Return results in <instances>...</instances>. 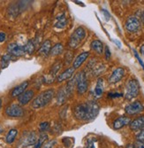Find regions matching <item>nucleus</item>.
Wrapping results in <instances>:
<instances>
[{
	"label": "nucleus",
	"mask_w": 144,
	"mask_h": 148,
	"mask_svg": "<svg viewBox=\"0 0 144 148\" xmlns=\"http://www.w3.org/2000/svg\"><path fill=\"white\" fill-rule=\"evenodd\" d=\"M100 112V106L95 100L78 104L73 107V116L78 121L91 122L95 120Z\"/></svg>",
	"instance_id": "1"
},
{
	"label": "nucleus",
	"mask_w": 144,
	"mask_h": 148,
	"mask_svg": "<svg viewBox=\"0 0 144 148\" xmlns=\"http://www.w3.org/2000/svg\"><path fill=\"white\" fill-rule=\"evenodd\" d=\"M54 95H55V90L53 89H48L43 91L33 100L32 107L35 109L43 108V107L46 106L51 101Z\"/></svg>",
	"instance_id": "2"
},
{
	"label": "nucleus",
	"mask_w": 144,
	"mask_h": 148,
	"mask_svg": "<svg viewBox=\"0 0 144 148\" xmlns=\"http://www.w3.org/2000/svg\"><path fill=\"white\" fill-rule=\"evenodd\" d=\"M140 93V84L136 79H129L126 85L125 98L127 100H132L135 99Z\"/></svg>",
	"instance_id": "3"
},
{
	"label": "nucleus",
	"mask_w": 144,
	"mask_h": 148,
	"mask_svg": "<svg viewBox=\"0 0 144 148\" xmlns=\"http://www.w3.org/2000/svg\"><path fill=\"white\" fill-rule=\"evenodd\" d=\"M85 37H86L85 29L82 28V27H79L71 35L68 45L72 49H76L81 45V43L85 39Z\"/></svg>",
	"instance_id": "4"
},
{
	"label": "nucleus",
	"mask_w": 144,
	"mask_h": 148,
	"mask_svg": "<svg viewBox=\"0 0 144 148\" xmlns=\"http://www.w3.org/2000/svg\"><path fill=\"white\" fill-rule=\"evenodd\" d=\"M77 84H76V88H77V93L79 95H83L84 93L87 92L88 89V81L86 76L85 72H80L77 74Z\"/></svg>",
	"instance_id": "5"
},
{
	"label": "nucleus",
	"mask_w": 144,
	"mask_h": 148,
	"mask_svg": "<svg viewBox=\"0 0 144 148\" xmlns=\"http://www.w3.org/2000/svg\"><path fill=\"white\" fill-rule=\"evenodd\" d=\"M141 21L136 16H130L126 21L125 28L129 33H135L141 29Z\"/></svg>",
	"instance_id": "6"
},
{
	"label": "nucleus",
	"mask_w": 144,
	"mask_h": 148,
	"mask_svg": "<svg viewBox=\"0 0 144 148\" xmlns=\"http://www.w3.org/2000/svg\"><path fill=\"white\" fill-rule=\"evenodd\" d=\"M143 110H144V106L139 100L130 103L125 107V112L128 115H135L141 114Z\"/></svg>",
	"instance_id": "7"
},
{
	"label": "nucleus",
	"mask_w": 144,
	"mask_h": 148,
	"mask_svg": "<svg viewBox=\"0 0 144 148\" xmlns=\"http://www.w3.org/2000/svg\"><path fill=\"white\" fill-rule=\"evenodd\" d=\"M5 114L9 117L20 118L24 115V110L20 105L12 104L5 108Z\"/></svg>",
	"instance_id": "8"
},
{
	"label": "nucleus",
	"mask_w": 144,
	"mask_h": 148,
	"mask_svg": "<svg viewBox=\"0 0 144 148\" xmlns=\"http://www.w3.org/2000/svg\"><path fill=\"white\" fill-rule=\"evenodd\" d=\"M7 52L14 57H20L26 54L24 45H20L16 43H12L8 45Z\"/></svg>",
	"instance_id": "9"
},
{
	"label": "nucleus",
	"mask_w": 144,
	"mask_h": 148,
	"mask_svg": "<svg viewBox=\"0 0 144 148\" xmlns=\"http://www.w3.org/2000/svg\"><path fill=\"white\" fill-rule=\"evenodd\" d=\"M126 74V70L123 68H117L116 69L113 70V72L111 73V75L109 76V83L110 84H117L120 82L122 80V78L124 77Z\"/></svg>",
	"instance_id": "10"
},
{
	"label": "nucleus",
	"mask_w": 144,
	"mask_h": 148,
	"mask_svg": "<svg viewBox=\"0 0 144 148\" xmlns=\"http://www.w3.org/2000/svg\"><path fill=\"white\" fill-rule=\"evenodd\" d=\"M90 55L89 51H82V53H80L79 55L76 56L73 61V68L74 69H78L79 68H81L82 65L88 59Z\"/></svg>",
	"instance_id": "11"
},
{
	"label": "nucleus",
	"mask_w": 144,
	"mask_h": 148,
	"mask_svg": "<svg viewBox=\"0 0 144 148\" xmlns=\"http://www.w3.org/2000/svg\"><path fill=\"white\" fill-rule=\"evenodd\" d=\"M129 128L133 131H139L144 129V115H140L131 121Z\"/></svg>",
	"instance_id": "12"
},
{
	"label": "nucleus",
	"mask_w": 144,
	"mask_h": 148,
	"mask_svg": "<svg viewBox=\"0 0 144 148\" xmlns=\"http://www.w3.org/2000/svg\"><path fill=\"white\" fill-rule=\"evenodd\" d=\"M130 123H131L130 117H128L126 115H122V116H120V117H118L117 119L114 120L112 126H113L114 130H120L123 127L129 125Z\"/></svg>",
	"instance_id": "13"
},
{
	"label": "nucleus",
	"mask_w": 144,
	"mask_h": 148,
	"mask_svg": "<svg viewBox=\"0 0 144 148\" xmlns=\"http://www.w3.org/2000/svg\"><path fill=\"white\" fill-rule=\"evenodd\" d=\"M34 95H35V93H34V90H26L24 91L21 95H20L18 97V101L20 105L22 106H25V105H27L29 104L32 99L34 98Z\"/></svg>",
	"instance_id": "14"
},
{
	"label": "nucleus",
	"mask_w": 144,
	"mask_h": 148,
	"mask_svg": "<svg viewBox=\"0 0 144 148\" xmlns=\"http://www.w3.org/2000/svg\"><path fill=\"white\" fill-rule=\"evenodd\" d=\"M38 138H37V135L35 131H31V132H29L27 134V136L25 137L24 138V141L22 142V146L23 147H28V146H30V145H35L36 141H37Z\"/></svg>",
	"instance_id": "15"
},
{
	"label": "nucleus",
	"mask_w": 144,
	"mask_h": 148,
	"mask_svg": "<svg viewBox=\"0 0 144 148\" xmlns=\"http://www.w3.org/2000/svg\"><path fill=\"white\" fill-rule=\"evenodd\" d=\"M29 84V81H25V82H23L20 84H19L16 87H14V89L12 90V91H11V97L16 98V97H19L20 95H21V94L24 91H26V89L28 88Z\"/></svg>",
	"instance_id": "16"
},
{
	"label": "nucleus",
	"mask_w": 144,
	"mask_h": 148,
	"mask_svg": "<svg viewBox=\"0 0 144 148\" xmlns=\"http://www.w3.org/2000/svg\"><path fill=\"white\" fill-rule=\"evenodd\" d=\"M67 25V16H65V14L64 12L59 13V14H58L56 16L55 24H54V27L56 29H62Z\"/></svg>",
	"instance_id": "17"
},
{
	"label": "nucleus",
	"mask_w": 144,
	"mask_h": 148,
	"mask_svg": "<svg viewBox=\"0 0 144 148\" xmlns=\"http://www.w3.org/2000/svg\"><path fill=\"white\" fill-rule=\"evenodd\" d=\"M74 71H75V69L73 68V66H72V68L67 69L57 77L58 83H61V82H64V81H67V80L71 79L72 76L73 75V74H74Z\"/></svg>",
	"instance_id": "18"
},
{
	"label": "nucleus",
	"mask_w": 144,
	"mask_h": 148,
	"mask_svg": "<svg viewBox=\"0 0 144 148\" xmlns=\"http://www.w3.org/2000/svg\"><path fill=\"white\" fill-rule=\"evenodd\" d=\"M51 42L50 40H45V41L42 44L41 47L39 48L38 53L39 55H41L43 57H46L48 56L50 53V50H51Z\"/></svg>",
	"instance_id": "19"
},
{
	"label": "nucleus",
	"mask_w": 144,
	"mask_h": 148,
	"mask_svg": "<svg viewBox=\"0 0 144 148\" xmlns=\"http://www.w3.org/2000/svg\"><path fill=\"white\" fill-rule=\"evenodd\" d=\"M67 98H69L68 94L67 92V90H65V87L61 88L57 94V103L58 105H63L67 101Z\"/></svg>",
	"instance_id": "20"
},
{
	"label": "nucleus",
	"mask_w": 144,
	"mask_h": 148,
	"mask_svg": "<svg viewBox=\"0 0 144 148\" xmlns=\"http://www.w3.org/2000/svg\"><path fill=\"white\" fill-rule=\"evenodd\" d=\"M91 49L96 51L97 54H103V44L98 39L93 40L91 42Z\"/></svg>",
	"instance_id": "21"
},
{
	"label": "nucleus",
	"mask_w": 144,
	"mask_h": 148,
	"mask_svg": "<svg viewBox=\"0 0 144 148\" xmlns=\"http://www.w3.org/2000/svg\"><path fill=\"white\" fill-rule=\"evenodd\" d=\"M104 84H103V80L102 78H99L97 80L96 85L95 87V96L96 97H101L103 93L104 88H103Z\"/></svg>",
	"instance_id": "22"
},
{
	"label": "nucleus",
	"mask_w": 144,
	"mask_h": 148,
	"mask_svg": "<svg viewBox=\"0 0 144 148\" xmlns=\"http://www.w3.org/2000/svg\"><path fill=\"white\" fill-rule=\"evenodd\" d=\"M18 135V130L16 129H12L8 131L5 137V141L7 144H12L14 142L16 137Z\"/></svg>",
	"instance_id": "23"
},
{
	"label": "nucleus",
	"mask_w": 144,
	"mask_h": 148,
	"mask_svg": "<svg viewBox=\"0 0 144 148\" xmlns=\"http://www.w3.org/2000/svg\"><path fill=\"white\" fill-rule=\"evenodd\" d=\"M12 58H14V56H12L11 54H9V53H7V54H5V55H3L1 57V60H0V68L3 69H6L9 66L10 62L12 61Z\"/></svg>",
	"instance_id": "24"
},
{
	"label": "nucleus",
	"mask_w": 144,
	"mask_h": 148,
	"mask_svg": "<svg viewBox=\"0 0 144 148\" xmlns=\"http://www.w3.org/2000/svg\"><path fill=\"white\" fill-rule=\"evenodd\" d=\"M47 140H48L47 134L46 133H41L40 136L38 137V139H37V141H36V143L33 148H41L42 146H43V145L46 143Z\"/></svg>",
	"instance_id": "25"
},
{
	"label": "nucleus",
	"mask_w": 144,
	"mask_h": 148,
	"mask_svg": "<svg viewBox=\"0 0 144 148\" xmlns=\"http://www.w3.org/2000/svg\"><path fill=\"white\" fill-rule=\"evenodd\" d=\"M64 51V46L62 44L60 43H58L56 44L54 46H52L51 50H50V54L52 55V56H58L59 54H61V53L63 52Z\"/></svg>",
	"instance_id": "26"
},
{
	"label": "nucleus",
	"mask_w": 144,
	"mask_h": 148,
	"mask_svg": "<svg viewBox=\"0 0 144 148\" xmlns=\"http://www.w3.org/2000/svg\"><path fill=\"white\" fill-rule=\"evenodd\" d=\"M61 66H62V62L61 61H56L53 65L51 66V69L50 70V74L49 75L50 76L55 78L56 75H57V74H58V72L60 70Z\"/></svg>",
	"instance_id": "27"
},
{
	"label": "nucleus",
	"mask_w": 144,
	"mask_h": 148,
	"mask_svg": "<svg viewBox=\"0 0 144 148\" xmlns=\"http://www.w3.org/2000/svg\"><path fill=\"white\" fill-rule=\"evenodd\" d=\"M24 48H25L26 53H28V54H29V55L33 54L35 50V45L34 44L33 40H29V41L27 42V44L24 45Z\"/></svg>",
	"instance_id": "28"
},
{
	"label": "nucleus",
	"mask_w": 144,
	"mask_h": 148,
	"mask_svg": "<svg viewBox=\"0 0 144 148\" xmlns=\"http://www.w3.org/2000/svg\"><path fill=\"white\" fill-rule=\"evenodd\" d=\"M73 60H74V57H73V51H68L65 52V65H70Z\"/></svg>",
	"instance_id": "29"
},
{
	"label": "nucleus",
	"mask_w": 144,
	"mask_h": 148,
	"mask_svg": "<svg viewBox=\"0 0 144 148\" xmlns=\"http://www.w3.org/2000/svg\"><path fill=\"white\" fill-rule=\"evenodd\" d=\"M50 123L48 122H43L39 124V130L41 131V133H45V131H47L48 130H50Z\"/></svg>",
	"instance_id": "30"
},
{
	"label": "nucleus",
	"mask_w": 144,
	"mask_h": 148,
	"mask_svg": "<svg viewBox=\"0 0 144 148\" xmlns=\"http://www.w3.org/2000/svg\"><path fill=\"white\" fill-rule=\"evenodd\" d=\"M136 141H140V142H144V129L141 130L137 132L136 136H135Z\"/></svg>",
	"instance_id": "31"
},
{
	"label": "nucleus",
	"mask_w": 144,
	"mask_h": 148,
	"mask_svg": "<svg viewBox=\"0 0 144 148\" xmlns=\"http://www.w3.org/2000/svg\"><path fill=\"white\" fill-rule=\"evenodd\" d=\"M56 143H57V141H56V140H54V139L50 140V141L46 142V143L43 145V148H53Z\"/></svg>",
	"instance_id": "32"
},
{
	"label": "nucleus",
	"mask_w": 144,
	"mask_h": 148,
	"mask_svg": "<svg viewBox=\"0 0 144 148\" xmlns=\"http://www.w3.org/2000/svg\"><path fill=\"white\" fill-rule=\"evenodd\" d=\"M134 56H135V58L137 59L138 62L140 63V65L141 66V68H142V69H143V70H144V62H143V60H141V58L139 56L138 52H137L135 50H134Z\"/></svg>",
	"instance_id": "33"
},
{
	"label": "nucleus",
	"mask_w": 144,
	"mask_h": 148,
	"mask_svg": "<svg viewBox=\"0 0 144 148\" xmlns=\"http://www.w3.org/2000/svg\"><path fill=\"white\" fill-rule=\"evenodd\" d=\"M108 97L109 98H120V97H123V94L121 93H119V92H109L108 93Z\"/></svg>",
	"instance_id": "34"
},
{
	"label": "nucleus",
	"mask_w": 144,
	"mask_h": 148,
	"mask_svg": "<svg viewBox=\"0 0 144 148\" xmlns=\"http://www.w3.org/2000/svg\"><path fill=\"white\" fill-rule=\"evenodd\" d=\"M104 56H105L106 60H109L111 59V53L110 48H109L108 46H105V50H104Z\"/></svg>",
	"instance_id": "35"
},
{
	"label": "nucleus",
	"mask_w": 144,
	"mask_h": 148,
	"mask_svg": "<svg viewBox=\"0 0 144 148\" xmlns=\"http://www.w3.org/2000/svg\"><path fill=\"white\" fill-rule=\"evenodd\" d=\"M102 12L103 13V16H104V18H105V21H108L111 19V15H110L109 12H108L107 10H105V9H103V10H102Z\"/></svg>",
	"instance_id": "36"
},
{
	"label": "nucleus",
	"mask_w": 144,
	"mask_h": 148,
	"mask_svg": "<svg viewBox=\"0 0 144 148\" xmlns=\"http://www.w3.org/2000/svg\"><path fill=\"white\" fill-rule=\"evenodd\" d=\"M6 40V34L5 32H0V43H4Z\"/></svg>",
	"instance_id": "37"
},
{
	"label": "nucleus",
	"mask_w": 144,
	"mask_h": 148,
	"mask_svg": "<svg viewBox=\"0 0 144 148\" xmlns=\"http://www.w3.org/2000/svg\"><path fill=\"white\" fill-rule=\"evenodd\" d=\"M134 144H135V146H136V148H144V142L136 141Z\"/></svg>",
	"instance_id": "38"
},
{
	"label": "nucleus",
	"mask_w": 144,
	"mask_h": 148,
	"mask_svg": "<svg viewBox=\"0 0 144 148\" xmlns=\"http://www.w3.org/2000/svg\"><path fill=\"white\" fill-rule=\"evenodd\" d=\"M86 148H95V145H94V143L92 141H90L87 144V146Z\"/></svg>",
	"instance_id": "39"
},
{
	"label": "nucleus",
	"mask_w": 144,
	"mask_h": 148,
	"mask_svg": "<svg viewBox=\"0 0 144 148\" xmlns=\"http://www.w3.org/2000/svg\"><path fill=\"white\" fill-rule=\"evenodd\" d=\"M140 52H141V56H142V58H143V60H144V44L141 46V48H140Z\"/></svg>",
	"instance_id": "40"
},
{
	"label": "nucleus",
	"mask_w": 144,
	"mask_h": 148,
	"mask_svg": "<svg viewBox=\"0 0 144 148\" xmlns=\"http://www.w3.org/2000/svg\"><path fill=\"white\" fill-rule=\"evenodd\" d=\"M126 148H136L135 144H127L126 145Z\"/></svg>",
	"instance_id": "41"
},
{
	"label": "nucleus",
	"mask_w": 144,
	"mask_h": 148,
	"mask_svg": "<svg viewBox=\"0 0 144 148\" xmlns=\"http://www.w3.org/2000/svg\"><path fill=\"white\" fill-rule=\"evenodd\" d=\"M141 22L144 24V12H142V14H141Z\"/></svg>",
	"instance_id": "42"
},
{
	"label": "nucleus",
	"mask_w": 144,
	"mask_h": 148,
	"mask_svg": "<svg viewBox=\"0 0 144 148\" xmlns=\"http://www.w3.org/2000/svg\"><path fill=\"white\" fill-rule=\"evenodd\" d=\"M4 131V130H3V128L1 127V126H0V133H2Z\"/></svg>",
	"instance_id": "43"
},
{
	"label": "nucleus",
	"mask_w": 144,
	"mask_h": 148,
	"mask_svg": "<svg viewBox=\"0 0 144 148\" xmlns=\"http://www.w3.org/2000/svg\"><path fill=\"white\" fill-rule=\"evenodd\" d=\"M1 106H2V101L0 99V108H1Z\"/></svg>",
	"instance_id": "44"
}]
</instances>
